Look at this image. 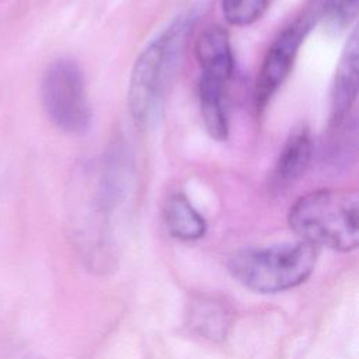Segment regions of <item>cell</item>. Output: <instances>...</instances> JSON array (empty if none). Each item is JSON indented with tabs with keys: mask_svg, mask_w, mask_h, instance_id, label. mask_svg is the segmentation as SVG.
Listing matches in <instances>:
<instances>
[{
	"mask_svg": "<svg viewBox=\"0 0 359 359\" xmlns=\"http://www.w3.org/2000/svg\"><path fill=\"white\" fill-rule=\"evenodd\" d=\"M195 21L194 11L178 14L135 60L128 87V109L137 128L149 129L157 122Z\"/></svg>",
	"mask_w": 359,
	"mask_h": 359,
	"instance_id": "1",
	"label": "cell"
},
{
	"mask_svg": "<svg viewBox=\"0 0 359 359\" xmlns=\"http://www.w3.org/2000/svg\"><path fill=\"white\" fill-rule=\"evenodd\" d=\"M359 201L352 188H324L300 196L287 215L290 229L314 247L351 251L359 241Z\"/></svg>",
	"mask_w": 359,
	"mask_h": 359,
	"instance_id": "2",
	"label": "cell"
},
{
	"mask_svg": "<svg viewBox=\"0 0 359 359\" xmlns=\"http://www.w3.org/2000/svg\"><path fill=\"white\" fill-rule=\"evenodd\" d=\"M316 259L317 247L302 240L240 250L230 257L227 268L231 276L247 289L276 293L303 283L311 275Z\"/></svg>",
	"mask_w": 359,
	"mask_h": 359,
	"instance_id": "3",
	"label": "cell"
},
{
	"mask_svg": "<svg viewBox=\"0 0 359 359\" xmlns=\"http://www.w3.org/2000/svg\"><path fill=\"white\" fill-rule=\"evenodd\" d=\"M41 98L48 118L66 133L80 135L91 126V108L80 66L72 59H57L45 70Z\"/></svg>",
	"mask_w": 359,
	"mask_h": 359,
	"instance_id": "4",
	"label": "cell"
},
{
	"mask_svg": "<svg viewBox=\"0 0 359 359\" xmlns=\"http://www.w3.org/2000/svg\"><path fill=\"white\" fill-rule=\"evenodd\" d=\"M313 24L314 15L307 13L303 14L285 27L268 48L255 80L254 105L257 111L265 109L268 102L290 74L299 49L302 48Z\"/></svg>",
	"mask_w": 359,
	"mask_h": 359,
	"instance_id": "5",
	"label": "cell"
},
{
	"mask_svg": "<svg viewBox=\"0 0 359 359\" xmlns=\"http://www.w3.org/2000/svg\"><path fill=\"white\" fill-rule=\"evenodd\" d=\"M358 60H359V36L353 28L349 35L331 86L330 102V123L331 126L341 125L349 116L358 97Z\"/></svg>",
	"mask_w": 359,
	"mask_h": 359,
	"instance_id": "6",
	"label": "cell"
},
{
	"mask_svg": "<svg viewBox=\"0 0 359 359\" xmlns=\"http://www.w3.org/2000/svg\"><path fill=\"white\" fill-rule=\"evenodd\" d=\"M195 55L202 76L227 84L234 73V56L226 28L217 24L206 27L196 39Z\"/></svg>",
	"mask_w": 359,
	"mask_h": 359,
	"instance_id": "7",
	"label": "cell"
},
{
	"mask_svg": "<svg viewBox=\"0 0 359 359\" xmlns=\"http://www.w3.org/2000/svg\"><path fill=\"white\" fill-rule=\"evenodd\" d=\"M313 139L309 128H294L285 140L275 163L272 180L278 187H289L307 171L313 157Z\"/></svg>",
	"mask_w": 359,
	"mask_h": 359,
	"instance_id": "8",
	"label": "cell"
},
{
	"mask_svg": "<svg viewBox=\"0 0 359 359\" xmlns=\"http://www.w3.org/2000/svg\"><path fill=\"white\" fill-rule=\"evenodd\" d=\"M224 87L226 83L199 76L198 81V100L203 125L209 136L217 142L229 137V119L224 105Z\"/></svg>",
	"mask_w": 359,
	"mask_h": 359,
	"instance_id": "9",
	"label": "cell"
},
{
	"mask_svg": "<svg viewBox=\"0 0 359 359\" xmlns=\"http://www.w3.org/2000/svg\"><path fill=\"white\" fill-rule=\"evenodd\" d=\"M163 216L168 233L178 240L194 241L206 233L203 216L181 192H175L167 198Z\"/></svg>",
	"mask_w": 359,
	"mask_h": 359,
	"instance_id": "10",
	"label": "cell"
},
{
	"mask_svg": "<svg viewBox=\"0 0 359 359\" xmlns=\"http://www.w3.org/2000/svg\"><path fill=\"white\" fill-rule=\"evenodd\" d=\"M189 328L208 339H223L231 324V313L226 304L213 297L201 296L189 304Z\"/></svg>",
	"mask_w": 359,
	"mask_h": 359,
	"instance_id": "11",
	"label": "cell"
},
{
	"mask_svg": "<svg viewBox=\"0 0 359 359\" xmlns=\"http://www.w3.org/2000/svg\"><path fill=\"white\" fill-rule=\"evenodd\" d=\"M273 0H222L224 20L234 27H245L258 21Z\"/></svg>",
	"mask_w": 359,
	"mask_h": 359,
	"instance_id": "12",
	"label": "cell"
},
{
	"mask_svg": "<svg viewBox=\"0 0 359 359\" xmlns=\"http://www.w3.org/2000/svg\"><path fill=\"white\" fill-rule=\"evenodd\" d=\"M358 0H324L321 18L331 32H341L355 20Z\"/></svg>",
	"mask_w": 359,
	"mask_h": 359,
	"instance_id": "13",
	"label": "cell"
}]
</instances>
